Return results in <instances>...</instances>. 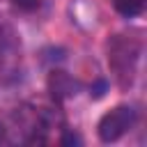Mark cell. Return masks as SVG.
<instances>
[{"label":"cell","mask_w":147,"mask_h":147,"mask_svg":"<svg viewBox=\"0 0 147 147\" xmlns=\"http://www.w3.org/2000/svg\"><path fill=\"white\" fill-rule=\"evenodd\" d=\"M46 87H48V94L53 101L62 103L67 99H74L78 92H80V80L74 78L71 74L62 71V69H53L46 78Z\"/></svg>","instance_id":"4"},{"label":"cell","mask_w":147,"mask_h":147,"mask_svg":"<svg viewBox=\"0 0 147 147\" xmlns=\"http://www.w3.org/2000/svg\"><path fill=\"white\" fill-rule=\"evenodd\" d=\"M2 140H5V126L0 124V142H2Z\"/></svg>","instance_id":"8"},{"label":"cell","mask_w":147,"mask_h":147,"mask_svg":"<svg viewBox=\"0 0 147 147\" xmlns=\"http://www.w3.org/2000/svg\"><path fill=\"white\" fill-rule=\"evenodd\" d=\"M18 9H23V11H34L39 5H41V0H11Z\"/></svg>","instance_id":"6"},{"label":"cell","mask_w":147,"mask_h":147,"mask_svg":"<svg viewBox=\"0 0 147 147\" xmlns=\"http://www.w3.org/2000/svg\"><path fill=\"white\" fill-rule=\"evenodd\" d=\"M115 11L124 18H136L145 11V0H110Z\"/></svg>","instance_id":"5"},{"label":"cell","mask_w":147,"mask_h":147,"mask_svg":"<svg viewBox=\"0 0 147 147\" xmlns=\"http://www.w3.org/2000/svg\"><path fill=\"white\" fill-rule=\"evenodd\" d=\"M21 39L11 23L0 18V83H11L18 76Z\"/></svg>","instance_id":"2"},{"label":"cell","mask_w":147,"mask_h":147,"mask_svg":"<svg viewBox=\"0 0 147 147\" xmlns=\"http://www.w3.org/2000/svg\"><path fill=\"white\" fill-rule=\"evenodd\" d=\"M62 145H80V138L76 136V133H71V131H67L64 136H62V140H60Z\"/></svg>","instance_id":"7"},{"label":"cell","mask_w":147,"mask_h":147,"mask_svg":"<svg viewBox=\"0 0 147 147\" xmlns=\"http://www.w3.org/2000/svg\"><path fill=\"white\" fill-rule=\"evenodd\" d=\"M136 124V110L131 106H115L108 113L101 115L99 124H96V136L101 142H115L119 140L131 126Z\"/></svg>","instance_id":"3"},{"label":"cell","mask_w":147,"mask_h":147,"mask_svg":"<svg viewBox=\"0 0 147 147\" xmlns=\"http://www.w3.org/2000/svg\"><path fill=\"white\" fill-rule=\"evenodd\" d=\"M140 39L129 34H113L108 39V67L122 90H129L133 85L138 60H140Z\"/></svg>","instance_id":"1"}]
</instances>
